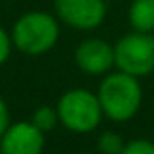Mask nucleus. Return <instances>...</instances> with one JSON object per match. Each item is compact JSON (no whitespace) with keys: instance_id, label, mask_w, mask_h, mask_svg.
<instances>
[{"instance_id":"39448f33","label":"nucleus","mask_w":154,"mask_h":154,"mask_svg":"<svg viewBox=\"0 0 154 154\" xmlns=\"http://www.w3.org/2000/svg\"><path fill=\"white\" fill-rule=\"evenodd\" d=\"M55 12L66 26L90 31L103 23L107 4L105 0H55Z\"/></svg>"},{"instance_id":"20e7f679","label":"nucleus","mask_w":154,"mask_h":154,"mask_svg":"<svg viewBox=\"0 0 154 154\" xmlns=\"http://www.w3.org/2000/svg\"><path fill=\"white\" fill-rule=\"evenodd\" d=\"M115 66L137 78L154 72V31H133L115 41Z\"/></svg>"},{"instance_id":"1a4fd4ad","label":"nucleus","mask_w":154,"mask_h":154,"mask_svg":"<svg viewBox=\"0 0 154 154\" xmlns=\"http://www.w3.org/2000/svg\"><path fill=\"white\" fill-rule=\"evenodd\" d=\"M31 123L37 129H41L43 133H47L51 129H55L57 123H60L59 111H57V107H51V105H41V107L35 109L33 117H31Z\"/></svg>"},{"instance_id":"7ed1b4c3","label":"nucleus","mask_w":154,"mask_h":154,"mask_svg":"<svg viewBox=\"0 0 154 154\" xmlns=\"http://www.w3.org/2000/svg\"><path fill=\"white\" fill-rule=\"evenodd\" d=\"M59 121L72 133H92L102 123V105H100L98 94L74 88L60 96L57 103Z\"/></svg>"},{"instance_id":"ddd939ff","label":"nucleus","mask_w":154,"mask_h":154,"mask_svg":"<svg viewBox=\"0 0 154 154\" xmlns=\"http://www.w3.org/2000/svg\"><path fill=\"white\" fill-rule=\"evenodd\" d=\"M8 125H10V115H8V107H6V103H4V100L0 98V139H2L4 131L8 129Z\"/></svg>"},{"instance_id":"f8f14e48","label":"nucleus","mask_w":154,"mask_h":154,"mask_svg":"<svg viewBox=\"0 0 154 154\" xmlns=\"http://www.w3.org/2000/svg\"><path fill=\"white\" fill-rule=\"evenodd\" d=\"M10 49H12V39L8 37V33L0 27V64L6 63V59L10 57Z\"/></svg>"},{"instance_id":"9d476101","label":"nucleus","mask_w":154,"mask_h":154,"mask_svg":"<svg viewBox=\"0 0 154 154\" xmlns=\"http://www.w3.org/2000/svg\"><path fill=\"white\" fill-rule=\"evenodd\" d=\"M125 144L127 143L115 131H103L98 137V152L100 154H121Z\"/></svg>"},{"instance_id":"9b49d317","label":"nucleus","mask_w":154,"mask_h":154,"mask_svg":"<svg viewBox=\"0 0 154 154\" xmlns=\"http://www.w3.org/2000/svg\"><path fill=\"white\" fill-rule=\"evenodd\" d=\"M121 154H154V143L146 139H137L125 144Z\"/></svg>"},{"instance_id":"0eeeda50","label":"nucleus","mask_w":154,"mask_h":154,"mask_svg":"<svg viewBox=\"0 0 154 154\" xmlns=\"http://www.w3.org/2000/svg\"><path fill=\"white\" fill-rule=\"evenodd\" d=\"M45 148V133L33 123L8 125L0 139V154H41Z\"/></svg>"},{"instance_id":"f03ea898","label":"nucleus","mask_w":154,"mask_h":154,"mask_svg":"<svg viewBox=\"0 0 154 154\" xmlns=\"http://www.w3.org/2000/svg\"><path fill=\"white\" fill-rule=\"evenodd\" d=\"M59 41V22L47 12H27L12 29V43L26 55H43Z\"/></svg>"},{"instance_id":"f257e3e1","label":"nucleus","mask_w":154,"mask_h":154,"mask_svg":"<svg viewBox=\"0 0 154 154\" xmlns=\"http://www.w3.org/2000/svg\"><path fill=\"white\" fill-rule=\"evenodd\" d=\"M98 100L107 119L125 123L139 113L143 103V88L137 76L117 70L113 74H103L98 88Z\"/></svg>"},{"instance_id":"4468645a","label":"nucleus","mask_w":154,"mask_h":154,"mask_svg":"<svg viewBox=\"0 0 154 154\" xmlns=\"http://www.w3.org/2000/svg\"><path fill=\"white\" fill-rule=\"evenodd\" d=\"M80 154H96V152H80ZM100 154V152H98Z\"/></svg>"},{"instance_id":"423d86ee","label":"nucleus","mask_w":154,"mask_h":154,"mask_svg":"<svg viewBox=\"0 0 154 154\" xmlns=\"http://www.w3.org/2000/svg\"><path fill=\"white\" fill-rule=\"evenodd\" d=\"M74 63L86 74L103 76L115 66V51L113 45L100 37L84 39L74 51Z\"/></svg>"},{"instance_id":"6e6552de","label":"nucleus","mask_w":154,"mask_h":154,"mask_svg":"<svg viewBox=\"0 0 154 154\" xmlns=\"http://www.w3.org/2000/svg\"><path fill=\"white\" fill-rule=\"evenodd\" d=\"M129 23L133 31H154V0H133L129 6Z\"/></svg>"}]
</instances>
